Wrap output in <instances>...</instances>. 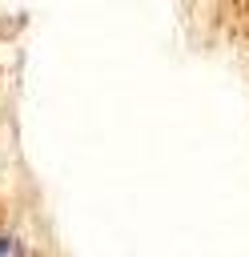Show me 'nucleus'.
<instances>
[{"instance_id":"obj_1","label":"nucleus","mask_w":249,"mask_h":257,"mask_svg":"<svg viewBox=\"0 0 249 257\" xmlns=\"http://www.w3.org/2000/svg\"><path fill=\"white\" fill-rule=\"evenodd\" d=\"M0 257H32V249L16 233H0Z\"/></svg>"}]
</instances>
